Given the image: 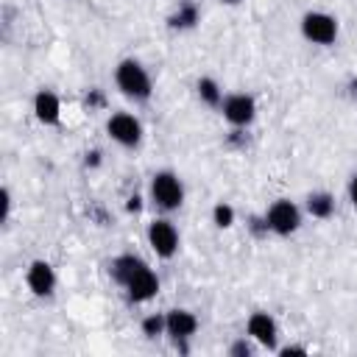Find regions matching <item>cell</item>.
Returning a JSON list of instances; mask_svg holds the SVG:
<instances>
[{"label": "cell", "instance_id": "d4e9b609", "mask_svg": "<svg viewBox=\"0 0 357 357\" xmlns=\"http://www.w3.org/2000/svg\"><path fill=\"white\" fill-rule=\"evenodd\" d=\"M220 3H226V6H234V3H240V0H220Z\"/></svg>", "mask_w": 357, "mask_h": 357}, {"label": "cell", "instance_id": "2e32d148", "mask_svg": "<svg viewBox=\"0 0 357 357\" xmlns=\"http://www.w3.org/2000/svg\"><path fill=\"white\" fill-rule=\"evenodd\" d=\"M195 92H198L201 103H206V106H220V100H223L220 84L215 78H209V75H204V78L195 81Z\"/></svg>", "mask_w": 357, "mask_h": 357}, {"label": "cell", "instance_id": "d6986e66", "mask_svg": "<svg viewBox=\"0 0 357 357\" xmlns=\"http://www.w3.org/2000/svg\"><path fill=\"white\" fill-rule=\"evenodd\" d=\"M251 343L245 340V337H240V340H234L231 346H229V357H251Z\"/></svg>", "mask_w": 357, "mask_h": 357}, {"label": "cell", "instance_id": "7402d4cb", "mask_svg": "<svg viewBox=\"0 0 357 357\" xmlns=\"http://www.w3.org/2000/svg\"><path fill=\"white\" fill-rule=\"evenodd\" d=\"M346 192H349V204L357 209V173L349 178V187H346Z\"/></svg>", "mask_w": 357, "mask_h": 357}, {"label": "cell", "instance_id": "cb8c5ba5", "mask_svg": "<svg viewBox=\"0 0 357 357\" xmlns=\"http://www.w3.org/2000/svg\"><path fill=\"white\" fill-rule=\"evenodd\" d=\"M100 165V151H89L86 153V167H98Z\"/></svg>", "mask_w": 357, "mask_h": 357}, {"label": "cell", "instance_id": "9a60e30c", "mask_svg": "<svg viewBox=\"0 0 357 357\" xmlns=\"http://www.w3.org/2000/svg\"><path fill=\"white\" fill-rule=\"evenodd\" d=\"M198 22V6L195 3H181L170 17H167V25L176 28V31H187Z\"/></svg>", "mask_w": 357, "mask_h": 357}, {"label": "cell", "instance_id": "ba28073f", "mask_svg": "<svg viewBox=\"0 0 357 357\" xmlns=\"http://www.w3.org/2000/svg\"><path fill=\"white\" fill-rule=\"evenodd\" d=\"M123 290H126V296H128V301H134V304H145V301H151L156 293H159V276H156V271L145 262L126 284H123Z\"/></svg>", "mask_w": 357, "mask_h": 357}, {"label": "cell", "instance_id": "5b68a950", "mask_svg": "<svg viewBox=\"0 0 357 357\" xmlns=\"http://www.w3.org/2000/svg\"><path fill=\"white\" fill-rule=\"evenodd\" d=\"M220 114L234 128H248L257 117V100L248 92H231L220 100Z\"/></svg>", "mask_w": 357, "mask_h": 357}, {"label": "cell", "instance_id": "7a4b0ae2", "mask_svg": "<svg viewBox=\"0 0 357 357\" xmlns=\"http://www.w3.org/2000/svg\"><path fill=\"white\" fill-rule=\"evenodd\" d=\"M148 195H151V204L162 212H173L184 204V184L178 178V173L173 170H156L151 176V184H148Z\"/></svg>", "mask_w": 357, "mask_h": 357}, {"label": "cell", "instance_id": "e0dca14e", "mask_svg": "<svg viewBox=\"0 0 357 357\" xmlns=\"http://www.w3.org/2000/svg\"><path fill=\"white\" fill-rule=\"evenodd\" d=\"M142 335L145 337H159V335H167V321H165V312H148L139 324Z\"/></svg>", "mask_w": 357, "mask_h": 357}, {"label": "cell", "instance_id": "ffe728a7", "mask_svg": "<svg viewBox=\"0 0 357 357\" xmlns=\"http://www.w3.org/2000/svg\"><path fill=\"white\" fill-rule=\"evenodd\" d=\"M8 215H11V192H8V187H3L0 190V220L8 223Z\"/></svg>", "mask_w": 357, "mask_h": 357}, {"label": "cell", "instance_id": "4fadbf2b", "mask_svg": "<svg viewBox=\"0 0 357 357\" xmlns=\"http://www.w3.org/2000/svg\"><path fill=\"white\" fill-rule=\"evenodd\" d=\"M142 265H145V259L137 257V254H117V257L109 262V273H112V279L123 287V284H126Z\"/></svg>", "mask_w": 357, "mask_h": 357}, {"label": "cell", "instance_id": "52a82bcc", "mask_svg": "<svg viewBox=\"0 0 357 357\" xmlns=\"http://www.w3.org/2000/svg\"><path fill=\"white\" fill-rule=\"evenodd\" d=\"M106 134L123 148H137L142 142V123L131 112H114L106 120Z\"/></svg>", "mask_w": 357, "mask_h": 357}, {"label": "cell", "instance_id": "8fae6325", "mask_svg": "<svg viewBox=\"0 0 357 357\" xmlns=\"http://www.w3.org/2000/svg\"><path fill=\"white\" fill-rule=\"evenodd\" d=\"M165 321H167V335L176 340V346L181 351H187L184 340H190L195 332H198V318L195 312L184 310V307H176V310H167L165 312Z\"/></svg>", "mask_w": 357, "mask_h": 357}, {"label": "cell", "instance_id": "8992f818", "mask_svg": "<svg viewBox=\"0 0 357 357\" xmlns=\"http://www.w3.org/2000/svg\"><path fill=\"white\" fill-rule=\"evenodd\" d=\"M145 237H148V245H151V251L156 257H162V259L176 257V251H178V229L167 218H153L148 223Z\"/></svg>", "mask_w": 357, "mask_h": 357}, {"label": "cell", "instance_id": "603a6c76", "mask_svg": "<svg viewBox=\"0 0 357 357\" xmlns=\"http://www.w3.org/2000/svg\"><path fill=\"white\" fill-rule=\"evenodd\" d=\"M142 209V195H131L126 204V212H139Z\"/></svg>", "mask_w": 357, "mask_h": 357}, {"label": "cell", "instance_id": "ac0fdd59", "mask_svg": "<svg viewBox=\"0 0 357 357\" xmlns=\"http://www.w3.org/2000/svg\"><path fill=\"white\" fill-rule=\"evenodd\" d=\"M212 223H215L218 229H229V226H234V206L226 204V201H218V204L212 206Z\"/></svg>", "mask_w": 357, "mask_h": 357}, {"label": "cell", "instance_id": "30bf717a", "mask_svg": "<svg viewBox=\"0 0 357 357\" xmlns=\"http://www.w3.org/2000/svg\"><path fill=\"white\" fill-rule=\"evenodd\" d=\"M25 284L36 298H47L56 290V271L47 259H33L25 268Z\"/></svg>", "mask_w": 357, "mask_h": 357}, {"label": "cell", "instance_id": "44dd1931", "mask_svg": "<svg viewBox=\"0 0 357 357\" xmlns=\"http://www.w3.org/2000/svg\"><path fill=\"white\" fill-rule=\"evenodd\" d=\"M282 357H304L307 354V346H282V349H276Z\"/></svg>", "mask_w": 357, "mask_h": 357}, {"label": "cell", "instance_id": "6da1fadb", "mask_svg": "<svg viewBox=\"0 0 357 357\" xmlns=\"http://www.w3.org/2000/svg\"><path fill=\"white\" fill-rule=\"evenodd\" d=\"M114 84H117L120 95H126L128 100H137V103L148 100L151 92H153V81H151L148 70L137 59L117 61V67H114Z\"/></svg>", "mask_w": 357, "mask_h": 357}, {"label": "cell", "instance_id": "3957f363", "mask_svg": "<svg viewBox=\"0 0 357 357\" xmlns=\"http://www.w3.org/2000/svg\"><path fill=\"white\" fill-rule=\"evenodd\" d=\"M301 36L312 45H321V47H329L337 42V33H340V25L332 14L326 11H307L301 17Z\"/></svg>", "mask_w": 357, "mask_h": 357}, {"label": "cell", "instance_id": "277c9868", "mask_svg": "<svg viewBox=\"0 0 357 357\" xmlns=\"http://www.w3.org/2000/svg\"><path fill=\"white\" fill-rule=\"evenodd\" d=\"M265 220H268V231L276 234V237H290L298 231L301 226V209L287 201V198H279L273 201L268 209H265Z\"/></svg>", "mask_w": 357, "mask_h": 357}, {"label": "cell", "instance_id": "7c38bea8", "mask_svg": "<svg viewBox=\"0 0 357 357\" xmlns=\"http://www.w3.org/2000/svg\"><path fill=\"white\" fill-rule=\"evenodd\" d=\"M33 114L42 126H59L61 123V98L53 89H39L33 95Z\"/></svg>", "mask_w": 357, "mask_h": 357}, {"label": "cell", "instance_id": "5bb4252c", "mask_svg": "<svg viewBox=\"0 0 357 357\" xmlns=\"http://www.w3.org/2000/svg\"><path fill=\"white\" fill-rule=\"evenodd\" d=\"M304 206H307V212H310L312 218L326 220V218H332V212H335V195H332V192H326V190L310 192Z\"/></svg>", "mask_w": 357, "mask_h": 357}, {"label": "cell", "instance_id": "9c48e42d", "mask_svg": "<svg viewBox=\"0 0 357 357\" xmlns=\"http://www.w3.org/2000/svg\"><path fill=\"white\" fill-rule=\"evenodd\" d=\"M245 335H248L254 343H259L262 349H276L279 324H276V318H273L271 312L257 310V312H251L248 321H245Z\"/></svg>", "mask_w": 357, "mask_h": 357}]
</instances>
